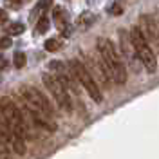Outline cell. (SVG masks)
<instances>
[{
	"label": "cell",
	"mask_w": 159,
	"mask_h": 159,
	"mask_svg": "<svg viewBox=\"0 0 159 159\" xmlns=\"http://www.w3.org/2000/svg\"><path fill=\"white\" fill-rule=\"evenodd\" d=\"M96 49H98V56L103 63V69L107 72V76L110 78V81H114L118 85H125L127 69H125V63L121 61V56L116 51L114 43L109 38H98Z\"/></svg>",
	"instance_id": "6da1fadb"
},
{
	"label": "cell",
	"mask_w": 159,
	"mask_h": 159,
	"mask_svg": "<svg viewBox=\"0 0 159 159\" xmlns=\"http://www.w3.org/2000/svg\"><path fill=\"white\" fill-rule=\"evenodd\" d=\"M0 116L4 118V121L7 123V127L11 129L13 134H16L18 138L25 139V136H27V125H25V119H24V112L13 101V98H9V96L0 98Z\"/></svg>",
	"instance_id": "7a4b0ae2"
},
{
	"label": "cell",
	"mask_w": 159,
	"mask_h": 159,
	"mask_svg": "<svg viewBox=\"0 0 159 159\" xmlns=\"http://www.w3.org/2000/svg\"><path fill=\"white\" fill-rule=\"evenodd\" d=\"M130 42H132V47H134L136 54H138L139 63L148 72H154V70L157 69V58H156L154 51L150 47L148 40L145 38L143 31L139 29V25H134L130 29Z\"/></svg>",
	"instance_id": "3957f363"
},
{
	"label": "cell",
	"mask_w": 159,
	"mask_h": 159,
	"mask_svg": "<svg viewBox=\"0 0 159 159\" xmlns=\"http://www.w3.org/2000/svg\"><path fill=\"white\" fill-rule=\"evenodd\" d=\"M70 69H72L74 76H76V81L85 89V92L89 94L90 98L94 99L96 103L103 101V94H101V89H99L98 81H96L94 76L89 72V69H87L85 63H81L80 60H70Z\"/></svg>",
	"instance_id": "277c9868"
},
{
	"label": "cell",
	"mask_w": 159,
	"mask_h": 159,
	"mask_svg": "<svg viewBox=\"0 0 159 159\" xmlns=\"http://www.w3.org/2000/svg\"><path fill=\"white\" fill-rule=\"evenodd\" d=\"M20 98H22V101H25L27 105H31L33 109H36L43 116H47L49 119H52V116H54L52 105H51L49 99L45 98L38 89H34L31 85H22L20 87Z\"/></svg>",
	"instance_id": "5b68a950"
},
{
	"label": "cell",
	"mask_w": 159,
	"mask_h": 159,
	"mask_svg": "<svg viewBox=\"0 0 159 159\" xmlns=\"http://www.w3.org/2000/svg\"><path fill=\"white\" fill-rule=\"evenodd\" d=\"M42 81H43L45 89L52 94V98L56 99V103H58L60 107L65 110V112H70L72 110V99H70V94L67 92V89L51 72H43L42 74Z\"/></svg>",
	"instance_id": "8992f818"
},
{
	"label": "cell",
	"mask_w": 159,
	"mask_h": 159,
	"mask_svg": "<svg viewBox=\"0 0 159 159\" xmlns=\"http://www.w3.org/2000/svg\"><path fill=\"white\" fill-rule=\"evenodd\" d=\"M49 69L52 70V76L67 89V92H74V94L78 92V89H76V76H74L72 69H67V65L63 61H60V60L51 61Z\"/></svg>",
	"instance_id": "52a82bcc"
},
{
	"label": "cell",
	"mask_w": 159,
	"mask_h": 159,
	"mask_svg": "<svg viewBox=\"0 0 159 159\" xmlns=\"http://www.w3.org/2000/svg\"><path fill=\"white\" fill-rule=\"evenodd\" d=\"M0 139H2L9 148L15 150L18 156H24V154H25V139H22V138H18L16 134H13L2 116H0Z\"/></svg>",
	"instance_id": "ba28073f"
},
{
	"label": "cell",
	"mask_w": 159,
	"mask_h": 159,
	"mask_svg": "<svg viewBox=\"0 0 159 159\" xmlns=\"http://www.w3.org/2000/svg\"><path fill=\"white\" fill-rule=\"evenodd\" d=\"M139 29L143 31L145 38L148 42H159V34H157V24L152 15H141L139 16Z\"/></svg>",
	"instance_id": "9c48e42d"
},
{
	"label": "cell",
	"mask_w": 159,
	"mask_h": 159,
	"mask_svg": "<svg viewBox=\"0 0 159 159\" xmlns=\"http://www.w3.org/2000/svg\"><path fill=\"white\" fill-rule=\"evenodd\" d=\"M51 6H52V0H40L38 4L34 6L33 13L29 15V20L31 22H38L42 16H45V11L49 9Z\"/></svg>",
	"instance_id": "30bf717a"
},
{
	"label": "cell",
	"mask_w": 159,
	"mask_h": 159,
	"mask_svg": "<svg viewBox=\"0 0 159 159\" xmlns=\"http://www.w3.org/2000/svg\"><path fill=\"white\" fill-rule=\"evenodd\" d=\"M52 18L56 22V25H58V29L63 33V34H69V29H67V16H65V11L61 9V7H56V9H52Z\"/></svg>",
	"instance_id": "8fae6325"
},
{
	"label": "cell",
	"mask_w": 159,
	"mask_h": 159,
	"mask_svg": "<svg viewBox=\"0 0 159 159\" xmlns=\"http://www.w3.org/2000/svg\"><path fill=\"white\" fill-rule=\"evenodd\" d=\"M61 45H63L61 38H49V40H45V51H49V52H56V51H60V49H61Z\"/></svg>",
	"instance_id": "7c38bea8"
},
{
	"label": "cell",
	"mask_w": 159,
	"mask_h": 159,
	"mask_svg": "<svg viewBox=\"0 0 159 159\" xmlns=\"http://www.w3.org/2000/svg\"><path fill=\"white\" fill-rule=\"evenodd\" d=\"M47 31H49V18H47V16H42V18L36 22L34 33H36V34H45Z\"/></svg>",
	"instance_id": "4fadbf2b"
},
{
	"label": "cell",
	"mask_w": 159,
	"mask_h": 159,
	"mask_svg": "<svg viewBox=\"0 0 159 159\" xmlns=\"http://www.w3.org/2000/svg\"><path fill=\"white\" fill-rule=\"evenodd\" d=\"M92 22H94V15H92V13H89V11L81 13L78 18H76V24H78V25H90Z\"/></svg>",
	"instance_id": "5bb4252c"
},
{
	"label": "cell",
	"mask_w": 159,
	"mask_h": 159,
	"mask_svg": "<svg viewBox=\"0 0 159 159\" xmlns=\"http://www.w3.org/2000/svg\"><path fill=\"white\" fill-rule=\"evenodd\" d=\"M24 24H20V22H16V24H13V25H9L7 27V33H9L11 36H16V34H22L24 33Z\"/></svg>",
	"instance_id": "9a60e30c"
},
{
	"label": "cell",
	"mask_w": 159,
	"mask_h": 159,
	"mask_svg": "<svg viewBox=\"0 0 159 159\" xmlns=\"http://www.w3.org/2000/svg\"><path fill=\"white\" fill-rule=\"evenodd\" d=\"M25 61H27V58H25V54H24V52H16V54H15V58H13V63H15V67H16V69H22V67L25 65Z\"/></svg>",
	"instance_id": "2e32d148"
},
{
	"label": "cell",
	"mask_w": 159,
	"mask_h": 159,
	"mask_svg": "<svg viewBox=\"0 0 159 159\" xmlns=\"http://www.w3.org/2000/svg\"><path fill=\"white\" fill-rule=\"evenodd\" d=\"M7 156H9V147L0 139V157H4V159H7Z\"/></svg>",
	"instance_id": "e0dca14e"
},
{
	"label": "cell",
	"mask_w": 159,
	"mask_h": 159,
	"mask_svg": "<svg viewBox=\"0 0 159 159\" xmlns=\"http://www.w3.org/2000/svg\"><path fill=\"white\" fill-rule=\"evenodd\" d=\"M4 4L7 7H13V9H18L20 6L24 4V0H4Z\"/></svg>",
	"instance_id": "ac0fdd59"
},
{
	"label": "cell",
	"mask_w": 159,
	"mask_h": 159,
	"mask_svg": "<svg viewBox=\"0 0 159 159\" xmlns=\"http://www.w3.org/2000/svg\"><path fill=\"white\" fill-rule=\"evenodd\" d=\"M109 13L110 15H121V13H123V7H121L119 4H112L109 7Z\"/></svg>",
	"instance_id": "d6986e66"
},
{
	"label": "cell",
	"mask_w": 159,
	"mask_h": 159,
	"mask_svg": "<svg viewBox=\"0 0 159 159\" xmlns=\"http://www.w3.org/2000/svg\"><path fill=\"white\" fill-rule=\"evenodd\" d=\"M9 45H11V38H7V36L6 38H0V49H7Z\"/></svg>",
	"instance_id": "ffe728a7"
},
{
	"label": "cell",
	"mask_w": 159,
	"mask_h": 159,
	"mask_svg": "<svg viewBox=\"0 0 159 159\" xmlns=\"http://www.w3.org/2000/svg\"><path fill=\"white\" fill-rule=\"evenodd\" d=\"M0 22H7V13L4 9H0Z\"/></svg>",
	"instance_id": "44dd1931"
},
{
	"label": "cell",
	"mask_w": 159,
	"mask_h": 159,
	"mask_svg": "<svg viewBox=\"0 0 159 159\" xmlns=\"http://www.w3.org/2000/svg\"><path fill=\"white\" fill-rule=\"evenodd\" d=\"M6 65H7V61H6V58H4V56H0V69H4Z\"/></svg>",
	"instance_id": "7402d4cb"
}]
</instances>
